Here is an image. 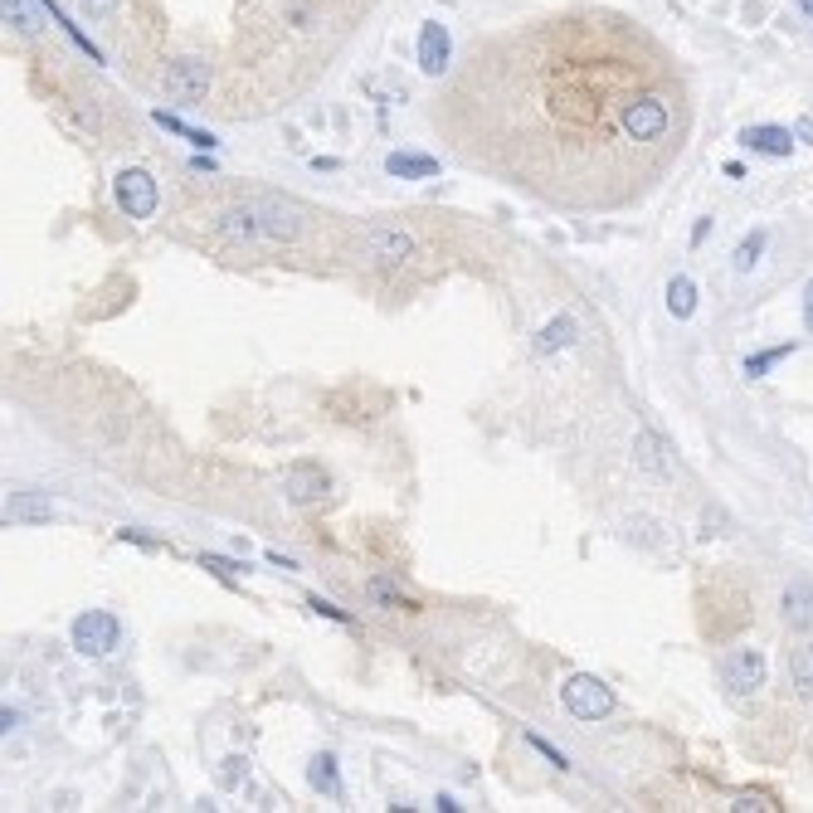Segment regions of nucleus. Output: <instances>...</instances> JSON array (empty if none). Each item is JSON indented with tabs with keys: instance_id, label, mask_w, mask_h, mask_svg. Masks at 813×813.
<instances>
[{
	"instance_id": "0eeeda50",
	"label": "nucleus",
	"mask_w": 813,
	"mask_h": 813,
	"mask_svg": "<svg viewBox=\"0 0 813 813\" xmlns=\"http://www.w3.org/2000/svg\"><path fill=\"white\" fill-rule=\"evenodd\" d=\"M117 205H122L127 220H151L156 205H161V190L142 166H127V171H117Z\"/></svg>"
},
{
	"instance_id": "cd10ccee",
	"label": "nucleus",
	"mask_w": 813,
	"mask_h": 813,
	"mask_svg": "<svg viewBox=\"0 0 813 813\" xmlns=\"http://www.w3.org/2000/svg\"><path fill=\"white\" fill-rule=\"evenodd\" d=\"M526 740H531V745H536V750H541V755H546L551 765H560V770H565V755H560L555 745H546V740H541V736H526Z\"/></svg>"
},
{
	"instance_id": "473e14b6",
	"label": "nucleus",
	"mask_w": 813,
	"mask_h": 813,
	"mask_svg": "<svg viewBox=\"0 0 813 813\" xmlns=\"http://www.w3.org/2000/svg\"><path fill=\"white\" fill-rule=\"evenodd\" d=\"M804 10H809V15H813V0H804Z\"/></svg>"
},
{
	"instance_id": "2eb2a0df",
	"label": "nucleus",
	"mask_w": 813,
	"mask_h": 813,
	"mask_svg": "<svg viewBox=\"0 0 813 813\" xmlns=\"http://www.w3.org/2000/svg\"><path fill=\"white\" fill-rule=\"evenodd\" d=\"M789 682H794V692H799L804 702H813V643H804V648L789 653Z\"/></svg>"
},
{
	"instance_id": "423d86ee",
	"label": "nucleus",
	"mask_w": 813,
	"mask_h": 813,
	"mask_svg": "<svg viewBox=\"0 0 813 813\" xmlns=\"http://www.w3.org/2000/svg\"><path fill=\"white\" fill-rule=\"evenodd\" d=\"M721 682L731 697H755L765 687V653L760 648H731L721 658Z\"/></svg>"
},
{
	"instance_id": "b1692460",
	"label": "nucleus",
	"mask_w": 813,
	"mask_h": 813,
	"mask_svg": "<svg viewBox=\"0 0 813 813\" xmlns=\"http://www.w3.org/2000/svg\"><path fill=\"white\" fill-rule=\"evenodd\" d=\"M731 809H736V813H750V809L770 813V809H779V804L770 799V794H736V804H731Z\"/></svg>"
},
{
	"instance_id": "7ed1b4c3",
	"label": "nucleus",
	"mask_w": 813,
	"mask_h": 813,
	"mask_svg": "<svg viewBox=\"0 0 813 813\" xmlns=\"http://www.w3.org/2000/svg\"><path fill=\"white\" fill-rule=\"evenodd\" d=\"M161 88H166V98H176V103H185V108H195V103H205V93L215 88V64H210L205 54H181V59L166 64Z\"/></svg>"
},
{
	"instance_id": "1a4fd4ad",
	"label": "nucleus",
	"mask_w": 813,
	"mask_h": 813,
	"mask_svg": "<svg viewBox=\"0 0 813 813\" xmlns=\"http://www.w3.org/2000/svg\"><path fill=\"white\" fill-rule=\"evenodd\" d=\"M283 492H288L293 507H317V502L327 497V473H322L317 463H293V468L283 473Z\"/></svg>"
},
{
	"instance_id": "c85d7f7f",
	"label": "nucleus",
	"mask_w": 813,
	"mask_h": 813,
	"mask_svg": "<svg viewBox=\"0 0 813 813\" xmlns=\"http://www.w3.org/2000/svg\"><path fill=\"white\" fill-rule=\"evenodd\" d=\"M794 137H799V142H809V147H813V117H799V122H794Z\"/></svg>"
},
{
	"instance_id": "6e6552de",
	"label": "nucleus",
	"mask_w": 813,
	"mask_h": 813,
	"mask_svg": "<svg viewBox=\"0 0 813 813\" xmlns=\"http://www.w3.org/2000/svg\"><path fill=\"white\" fill-rule=\"evenodd\" d=\"M361 244H366V259L380 263V268H400V263L414 254V244H409V234L400 229H390V224H370L366 234H361Z\"/></svg>"
},
{
	"instance_id": "39448f33",
	"label": "nucleus",
	"mask_w": 813,
	"mask_h": 813,
	"mask_svg": "<svg viewBox=\"0 0 813 813\" xmlns=\"http://www.w3.org/2000/svg\"><path fill=\"white\" fill-rule=\"evenodd\" d=\"M74 648L83 658H112L117 648H122V624L103 614V609H88V614H78L74 619Z\"/></svg>"
},
{
	"instance_id": "9b49d317",
	"label": "nucleus",
	"mask_w": 813,
	"mask_h": 813,
	"mask_svg": "<svg viewBox=\"0 0 813 813\" xmlns=\"http://www.w3.org/2000/svg\"><path fill=\"white\" fill-rule=\"evenodd\" d=\"M740 142H745L750 151H760V156H789L799 137H794L789 127H745Z\"/></svg>"
},
{
	"instance_id": "f8f14e48",
	"label": "nucleus",
	"mask_w": 813,
	"mask_h": 813,
	"mask_svg": "<svg viewBox=\"0 0 813 813\" xmlns=\"http://www.w3.org/2000/svg\"><path fill=\"white\" fill-rule=\"evenodd\" d=\"M385 171L400 176V181H429L439 171V161L434 156H414V151H390L385 156Z\"/></svg>"
},
{
	"instance_id": "bb28decb",
	"label": "nucleus",
	"mask_w": 813,
	"mask_h": 813,
	"mask_svg": "<svg viewBox=\"0 0 813 813\" xmlns=\"http://www.w3.org/2000/svg\"><path fill=\"white\" fill-rule=\"evenodd\" d=\"M83 10H88V15H98V20H108V15H117V10H122V0H83Z\"/></svg>"
},
{
	"instance_id": "c756f323",
	"label": "nucleus",
	"mask_w": 813,
	"mask_h": 813,
	"mask_svg": "<svg viewBox=\"0 0 813 813\" xmlns=\"http://www.w3.org/2000/svg\"><path fill=\"white\" fill-rule=\"evenodd\" d=\"M706 229H711V220H697V224H692V244H702Z\"/></svg>"
},
{
	"instance_id": "f257e3e1",
	"label": "nucleus",
	"mask_w": 813,
	"mask_h": 813,
	"mask_svg": "<svg viewBox=\"0 0 813 813\" xmlns=\"http://www.w3.org/2000/svg\"><path fill=\"white\" fill-rule=\"evenodd\" d=\"M429 122L453 161L555 210H624L677 161L692 103L672 54L619 10L473 39Z\"/></svg>"
},
{
	"instance_id": "4be33fe9",
	"label": "nucleus",
	"mask_w": 813,
	"mask_h": 813,
	"mask_svg": "<svg viewBox=\"0 0 813 813\" xmlns=\"http://www.w3.org/2000/svg\"><path fill=\"white\" fill-rule=\"evenodd\" d=\"M156 122H161L166 132H181L185 142H195V147H205V151L215 147V137H210V132H195V127H185L181 117H166V112H156Z\"/></svg>"
},
{
	"instance_id": "f03ea898",
	"label": "nucleus",
	"mask_w": 813,
	"mask_h": 813,
	"mask_svg": "<svg viewBox=\"0 0 813 813\" xmlns=\"http://www.w3.org/2000/svg\"><path fill=\"white\" fill-rule=\"evenodd\" d=\"M375 0H244L220 83L224 117H259L293 103L332 69Z\"/></svg>"
},
{
	"instance_id": "2f4dec72",
	"label": "nucleus",
	"mask_w": 813,
	"mask_h": 813,
	"mask_svg": "<svg viewBox=\"0 0 813 813\" xmlns=\"http://www.w3.org/2000/svg\"><path fill=\"white\" fill-rule=\"evenodd\" d=\"M804 322H809V332H813V312H804Z\"/></svg>"
},
{
	"instance_id": "6ab92c4d",
	"label": "nucleus",
	"mask_w": 813,
	"mask_h": 813,
	"mask_svg": "<svg viewBox=\"0 0 813 813\" xmlns=\"http://www.w3.org/2000/svg\"><path fill=\"white\" fill-rule=\"evenodd\" d=\"M570 341H575V322H570V317H555L551 327L541 332L536 351H555V346H570Z\"/></svg>"
},
{
	"instance_id": "a211bd4d",
	"label": "nucleus",
	"mask_w": 813,
	"mask_h": 813,
	"mask_svg": "<svg viewBox=\"0 0 813 813\" xmlns=\"http://www.w3.org/2000/svg\"><path fill=\"white\" fill-rule=\"evenodd\" d=\"M760 254H765V229H750V234L736 244V268L740 273H750V268L760 263Z\"/></svg>"
},
{
	"instance_id": "f3484780",
	"label": "nucleus",
	"mask_w": 813,
	"mask_h": 813,
	"mask_svg": "<svg viewBox=\"0 0 813 813\" xmlns=\"http://www.w3.org/2000/svg\"><path fill=\"white\" fill-rule=\"evenodd\" d=\"M667 312H672V317H692V312H697V283H692L687 273H677V278L667 283Z\"/></svg>"
},
{
	"instance_id": "ddd939ff",
	"label": "nucleus",
	"mask_w": 813,
	"mask_h": 813,
	"mask_svg": "<svg viewBox=\"0 0 813 813\" xmlns=\"http://www.w3.org/2000/svg\"><path fill=\"white\" fill-rule=\"evenodd\" d=\"M784 619H789V629H813V590L809 585H789V590H784Z\"/></svg>"
},
{
	"instance_id": "412c9836",
	"label": "nucleus",
	"mask_w": 813,
	"mask_h": 813,
	"mask_svg": "<svg viewBox=\"0 0 813 813\" xmlns=\"http://www.w3.org/2000/svg\"><path fill=\"white\" fill-rule=\"evenodd\" d=\"M366 594L375 599V604H385V609H409V599H405L400 590H395V585H390L385 575H375V580L366 585Z\"/></svg>"
},
{
	"instance_id": "4468645a",
	"label": "nucleus",
	"mask_w": 813,
	"mask_h": 813,
	"mask_svg": "<svg viewBox=\"0 0 813 813\" xmlns=\"http://www.w3.org/2000/svg\"><path fill=\"white\" fill-rule=\"evenodd\" d=\"M54 517V507L35 497V492H15L10 502H5V521H49Z\"/></svg>"
},
{
	"instance_id": "5701e85b",
	"label": "nucleus",
	"mask_w": 813,
	"mask_h": 813,
	"mask_svg": "<svg viewBox=\"0 0 813 813\" xmlns=\"http://www.w3.org/2000/svg\"><path fill=\"white\" fill-rule=\"evenodd\" d=\"M5 20H15V30H20V35H35V30H39L35 10H30L25 0H5Z\"/></svg>"
},
{
	"instance_id": "9d476101",
	"label": "nucleus",
	"mask_w": 813,
	"mask_h": 813,
	"mask_svg": "<svg viewBox=\"0 0 813 813\" xmlns=\"http://www.w3.org/2000/svg\"><path fill=\"white\" fill-rule=\"evenodd\" d=\"M419 69L429 78L448 74V30L439 20H424V25H419Z\"/></svg>"
},
{
	"instance_id": "20e7f679",
	"label": "nucleus",
	"mask_w": 813,
	"mask_h": 813,
	"mask_svg": "<svg viewBox=\"0 0 813 813\" xmlns=\"http://www.w3.org/2000/svg\"><path fill=\"white\" fill-rule=\"evenodd\" d=\"M560 702H565V711H570L575 721H604V716L614 711V687L599 682V677H590V672H575V677L560 687Z\"/></svg>"
},
{
	"instance_id": "393cba45",
	"label": "nucleus",
	"mask_w": 813,
	"mask_h": 813,
	"mask_svg": "<svg viewBox=\"0 0 813 813\" xmlns=\"http://www.w3.org/2000/svg\"><path fill=\"white\" fill-rule=\"evenodd\" d=\"M244 775H249V760H244V755H229V760H224V770H220V784H224V789H234Z\"/></svg>"
},
{
	"instance_id": "a878e982",
	"label": "nucleus",
	"mask_w": 813,
	"mask_h": 813,
	"mask_svg": "<svg viewBox=\"0 0 813 813\" xmlns=\"http://www.w3.org/2000/svg\"><path fill=\"white\" fill-rule=\"evenodd\" d=\"M307 609H317V614H327V619H336V624H351V614H346V609H336V604H327L322 594H312V599H307Z\"/></svg>"
},
{
	"instance_id": "aec40b11",
	"label": "nucleus",
	"mask_w": 813,
	"mask_h": 813,
	"mask_svg": "<svg viewBox=\"0 0 813 813\" xmlns=\"http://www.w3.org/2000/svg\"><path fill=\"white\" fill-rule=\"evenodd\" d=\"M784 356H794V341H784V346H770V351L750 356V361H745V375H765V370H775Z\"/></svg>"
},
{
	"instance_id": "7c9ffc66",
	"label": "nucleus",
	"mask_w": 813,
	"mask_h": 813,
	"mask_svg": "<svg viewBox=\"0 0 813 813\" xmlns=\"http://www.w3.org/2000/svg\"><path fill=\"white\" fill-rule=\"evenodd\" d=\"M804 312H813V283L804 288Z\"/></svg>"
},
{
	"instance_id": "dca6fc26",
	"label": "nucleus",
	"mask_w": 813,
	"mask_h": 813,
	"mask_svg": "<svg viewBox=\"0 0 813 813\" xmlns=\"http://www.w3.org/2000/svg\"><path fill=\"white\" fill-rule=\"evenodd\" d=\"M307 779H312V789H317V794H327V799H341V775H336V760H332V755H312V765H307Z\"/></svg>"
}]
</instances>
